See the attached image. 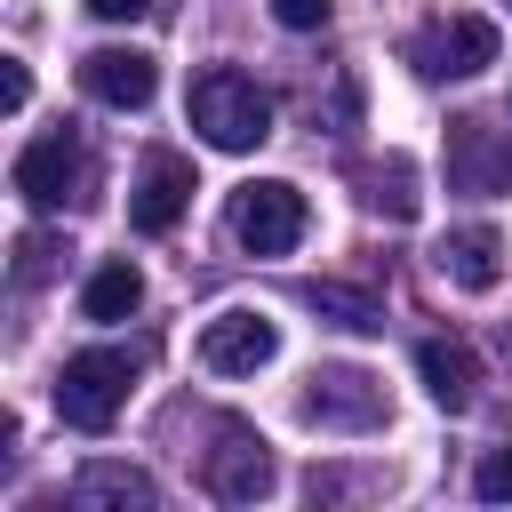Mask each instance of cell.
Segmentation results:
<instances>
[{
	"instance_id": "obj_1",
	"label": "cell",
	"mask_w": 512,
	"mask_h": 512,
	"mask_svg": "<svg viewBox=\"0 0 512 512\" xmlns=\"http://www.w3.org/2000/svg\"><path fill=\"white\" fill-rule=\"evenodd\" d=\"M184 112H192L200 144H216V152H256V144L272 136V96H264L248 72H232V64L200 72L192 96H184Z\"/></svg>"
},
{
	"instance_id": "obj_2",
	"label": "cell",
	"mask_w": 512,
	"mask_h": 512,
	"mask_svg": "<svg viewBox=\"0 0 512 512\" xmlns=\"http://www.w3.org/2000/svg\"><path fill=\"white\" fill-rule=\"evenodd\" d=\"M128 384H136V360H128L120 344H88V352H72L64 376H56V416H64L72 432H112V416L128 408Z\"/></svg>"
},
{
	"instance_id": "obj_3",
	"label": "cell",
	"mask_w": 512,
	"mask_h": 512,
	"mask_svg": "<svg viewBox=\"0 0 512 512\" xmlns=\"http://www.w3.org/2000/svg\"><path fill=\"white\" fill-rule=\"evenodd\" d=\"M304 224H312V208H304V192L288 176H256V184L232 192V240L248 256H288L304 240Z\"/></svg>"
},
{
	"instance_id": "obj_4",
	"label": "cell",
	"mask_w": 512,
	"mask_h": 512,
	"mask_svg": "<svg viewBox=\"0 0 512 512\" xmlns=\"http://www.w3.org/2000/svg\"><path fill=\"white\" fill-rule=\"evenodd\" d=\"M496 48L504 40H496L488 16H440L408 40V64H416V80H472V72L496 64Z\"/></svg>"
},
{
	"instance_id": "obj_5",
	"label": "cell",
	"mask_w": 512,
	"mask_h": 512,
	"mask_svg": "<svg viewBox=\"0 0 512 512\" xmlns=\"http://www.w3.org/2000/svg\"><path fill=\"white\" fill-rule=\"evenodd\" d=\"M296 408L320 432H376L384 424V384L368 368H312V384H304Z\"/></svg>"
},
{
	"instance_id": "obj_6",
	"label": "cell",
	"mask_w": 512,
	"mask_h": 512,
	"mask_svg": "<svg viewBox=\"0 0 512 512\" xmlns=\"http://www.w3.org/2000/svg\"><path fill=\"white\" fill-rule=\"evenodd\" d=\"M184 208H192V160L184 152H144V168L128 184V224L160 240V232L184 224Z\"/></svg>"
},
{
	"instance_id": "obj_7",
	"label": "cell",
	"mask_w": 512,
	"mask_h": 512,
	"mask_svg": "<svg viewBox=\"0 0 512 512\" xmlns=\"http://www.w3.org/2000/svg\"><path fill=\"white\" fill-rule=\"evenodd\" d=\"M8 184H16L32 208H64V200H72V184H80V144H72V128L32 136V144L16 152V168H8Z\"/></svg>"
},
{
	"instance_id": "obj_8",
	"label": "cell",
	"mask_w": 512,
	"mask_h": 512,
	"mask_svg": "<svg viewBox=\"0 0 512 512\" xmlns=\"http://www.w3.org/2000/svg\"><path fill=\"white\" fill-rule=\"evenodd\" d=\"M272 352H280V328H272L264 312H216V320L200 328V360H208L216 376H256Z\"/></svg>"
},
{
	"instance_id": "obj_9",
	"label": "cell",
	"mask_w": 512,
	"mask_h": 512,
	"mask_svg": "<svg viewBox=\"0 0 512 512\" xmlns=\"http://www.w3.org/2000/svg\"><path fill=\"white\" fill-rule=\"evenodd\" d=\"M264 488H272V448H264L256 432L224 424L216 448H208V496H216V504H256Z\"/></svg>"
},
{
	"instance_id": "obj_10",
	"label": "cell",
	"mask_w": 512,
	"mask_h": 512,
	"mask_svg": "<svg viewBox=\"0 0 512 512\" xmlns=\"http://www.w3.org/2000/svg\"><path fill=\"white\" fill-rule=\"evenodd\" d=\"M80 88H88L96 104H112V112H144L152 88H160V72H152L144 48H88V56H80Z\"/></svg>"
},
{
	"instance_id": "obj_11",
	"label": "cell",
	"mask_w": 512,
	"mask_h": 512,
	"mask_svg": "<svg viewBox=\"0 0 512 512\" xmlns=\"http://www.w3.org/2000/svg\"><path fill=\"white\" fill-rule=\"evenodd\" d=\"M72 504H80V512H152V504H160V488H152V472L96 456V464H80V472H72Z\"/></svg>"
},
{
	"instance_id": "obj_12",
	"label": "cell",
	"mask_w": 512,
	"mask_h": 512,
	"mask_svg": "<svg viewBox=\"0 0 512 512\" xmlns=\"http://www.w3.org/2000/svg\"><path fill=\"white\" fill-rule=\"evenodd\" d=\"M416 376H424V392H432V408H472V392H480V360L456 344V336H424L416 344Z\"/></svg>"
},
{
	"instance_id": "obj_13",
	"label": "cell",
	"mask_w": 512,
	"mask_h": 512,
	"mask_svg": "<svg viewBox=\"0 0 512 512\" xmlns=\"http://www.w3.org/2000/svg\"><path fill=\"white\" fill-rule=\"evenodd\" d=\"M432 264H440V280H456V288H496V272H504V240H496L488 224H456V232L432 248Z\"/></svg>"
},
{
	"instance_id": "obj_14",
	"label": "cell",
	"mask_w": 512,
	"mask_h": 512,
	"mask_svg": "<svg viewBox=\"0 0 512 512\" xmlns=\"http://www.w3.org/2000/svg\"><path fill=\"white\" fill-rule=\"evenodd\" d=\"M136 304H144V272H136L128 256L96 264V272H88V288H80V312H88V320H104V328H112V320H128Z\"/></svg>"
},
{
	"instance_id": "obj_15",
	"label": "cell",
	"mask_w": 512,
	"mask_h": 512,
	"mask_svg": "<svg viewBox=\"0 0 512 512\" xmlns=\"http://www.w3.org/2000/svg\"><path fill=\"white\" fill-rule=\"evenodd\" d=\"M352 184H360V200H368L376 216H392V224H408V216L424 208V192H416V168H408L400 152H392V160H376V168H360Z\"/></svg>"
},
{
	"instance_id": "obj_16",
	"label": "cell",
	"mask_w": 512,
	"mask_h": 512,
	"mask_svg": "<svg viewBox=\"0 0 512 512\" xmlns=\"http://www.w3.org/2000/svg\"><path fill=\"white\" fill-rule=\"evenodd\" d=\"M304 304H312L320 320H336V328H352V336H368V328H384V304H376L368 288H344V280H312V288H304Z\"/></svg>"
},
{
	"instance_id": "obj_17",
	"label": "cell",
	"mask_w": 512,
	"mask_h": 512,
	"mask_svg": "<svg viewBox=\"0 0 512 512\" xmlns=\"http://www.w3.org/2000/svg\"><path fill=\"white\" fill-rule=\"evenodd\" d=\"M456 144H464V160H456V184H496V176L512 168V152L496 144V128H488V120H456Z\"/></svg>"
},
{
	"instance_id": "obj_18",
	"label": "cell",
	"mask_w": 512,
	"mask_h": 512,
	"mask_svg": "<svg viewBox=\"0 0 512 512\" xmlns=\"http://www.w3.org/2000/svg\"><path fill=\"white\" fill-rule=\"evenodd\" d=\"M56 256H64L56 240H40V232H24V240H16V280H48V272H56Z\"/></svg>"
},
{
	"instance_id": "obj_19",
	"label": "cell",
	"mask_w": 512,
	"mask_h": 512,
	"mask_svg": "<svg viewBox=\"0 0 512 512\" xmlns=\"http://www.w3.org/2000/svg\"><path fill=\"white\" fill-rule=\"evenodd\" d=\"M488 504H512V440L504 448H488V464H480V480H472Z\"/></svg>"
},
{
	"instance_id": "obj_20",
	"label": "cell",
	"mask_w": 512,
	"mask_h": 512,
	"mask_svg": "<svg viewBox=\"0 0 512 512\" xmlns=\"http://www.w3.org/2000/svg\"><path fill=\"white\" fill-rule=\"evenodd\" d=\"M272 16H280L288 32H320V24L336 16V0H272Z\"/></svg>"
},
{
	"instance_id": "obj_21",
	"label": "cell",
	"mask_w": 512,
	"mask_h": 512,
	"mask_svg": "<svg viewBox=\"0 0 512 512\" xmlns=\"http://www.w3.org/2000/svg\"><path fill=\"white\" fill-rule=\"evenodd\" d=\"M0 104H8V112L32 104V72H24V56H0Z\"/></svg>"
},
{
	"instance_id": "obj_22",
	"label": "cell",
	"mask_w": 512,
	"mask_h": 512,
	"mask_svg": "<svg viewBox=\"0 0 512 512\" xmlns=\"http://www.w3.org/2000/svg\"><path fill=\"white\" fill-rule=\"evenodd\" d=\"M152 0H88V16H104V24H128V16H144Z\"/></svg>"
}]
</instances>
